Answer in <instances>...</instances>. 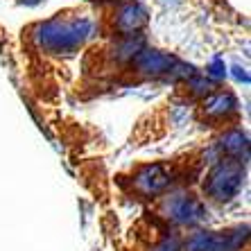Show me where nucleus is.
<instances>
[{"label": "nucleus", "mask_w": 251, "mask_h": 251, "mask_svg": "<svg viewBox=\"0 0 251 251\" xmlns=\"http://www.w3.org/2000/svg\"><path fill=\"white\" fill-rule=\"evenodd\" d=\"M175 59L165 57L161 52H154V50H143V52L136 57V68L143 70V73H150V75H158V73H165V70L172 68Z\"/></svg>", "instance_id": "obj_6"}, {"label": "nucleus", "mask_w": 251, "mask_h": 251, "mask_svg": "<svg viewBox=\"0 0 251 251\" xmlns=\"http://www.w3.org/2000/svg\"><path fill=\"white\" fill-rule=\"evenodd\" d=\"M145 21V12L140 5H127L120 9V16H118V27L125 29V32H134L140 23Z\"/></svg>", "instance_id": "obj_8"}, {"label": "nucleus", "mask_w": 251, "mask_h": 251, "mask_svg": "<svg viewBox=\"0 0 251 251\" xmlns=\"http://www.w3.org/2000/svg\"><path fill=\"white\" fill-rule=\"evenodd\" d=\"M150 251H181V238L176 233H170V235H163V238H158Z\"/></svg>", "instance_id": "obj_10"}, {"label": "nucleus", "mask_w": 251, "mask_h": 251, "mask_svg": "<svg viewBox=\"0 0 251 251\" xmlns=\"http://www.w3.org/2000/svg\"><path fill=\"white\" fill-rule=\"evenodd\" d=\"M220 147H222V152L226 154V158H235V161H240L242 154L247 156V136L242 134V131H238V129H233V131H228V134L222 136Z\"/></svg>", "instance_id": "obj_7"}, {"label": "nucleus", "mask_w": 251, "mask_h": 251, "mask_svg": "<svg viewBox=\"0 0 251 251\" xmlns=\"http://www.w3.org/2000/svg\"><path fill=\"white\" fill-rule=\"evenodd\" d=\"M156 213L170 226L193 228L199 222H204L206 204L197 195L188 193V190H175V193H168L158 197Z\"/></svg>", "instance_id": "obj_1"}, {"label": "nucleus", "mask_w": 251, "mask_h": 251, "mask_svg": "<svg viewBox=\"0 0 251 251\" xmlns=\"http://www.w3.org/2000/svg\"><path fill=\"white\" fill-rule=\"evenodd\" d=\"M91 32L88 21H50L36 32V41L46 50H73L84 41Z\"/></svg>", "instance_id": "obj_4"}, {"label": "nucleus", "mask_w": 251, "mask_h": 251, "mask_svg": "<svg viewBox=\"0 0 251 251\" xmlns=\"http://www.w3.org/2000/svg\"><path fill=\"white\" fill-rule=\"evenodd\" d=\"M172 181H175V170L163 163H156L140 168L131 179V186H134V193L140 195V197L158 199L172 186Z\"/></svg>", "instance_id": "obj_5"}, {"label": "nucleus", "mask_w": 251, "mask_h": 251, "mask_svg": "<svg viewBox=\"0 0 251 251\" xmlns=\"http://www.w3.org/2000/svg\"><path fill=\"white\" fill-rule=\"evenodd\" d=\"M233 106H235V100L231 98V95L217 93L206 102V113H208V116H215V118H222V116H226L228 111H233Z\"/></svg>", "instance_id": "obj_9"}, {"label": "nucleus", "mask_w": 251, "mask_h": 251, "mask_svg": "<svg viewBox=\"0 0 251 251\" xmlns=\"http://www.w3.org/2000/svg\"><path fill=\"white\" fill-rule=\"evenodd\" d=\"M245 179V168L235 158H222L220 163L213 165L204 181V195L208 201L215 204H228L231 199L238 197L240 188Z\"/></svg>", "instance_id": "obj_2"}, {"label": "nucleus", "mask_w": 251, "mask_h": 251, "mask_svg": "<svg viewBox=\"0 0 251 251\" xmlns=\"http://www.w3.org/2000/svg\"><path fill=\"white\" fill-rule=\"evenodd\" d=\"M247 242V224H238L226 231L195 228L181 238V251H240Z\"/></svg>", "instance_id": "obj_3"}]
</instances>
